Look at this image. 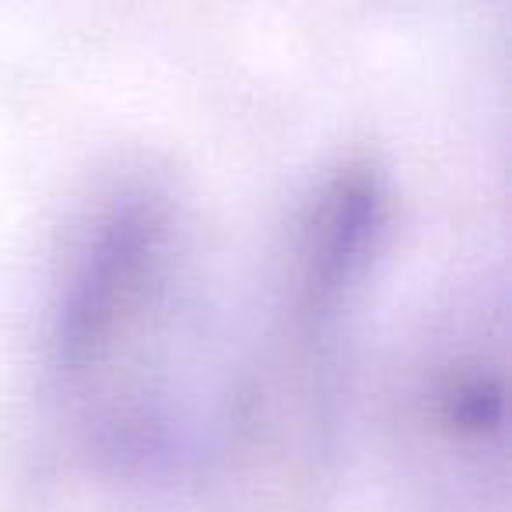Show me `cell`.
Masks as SVG:
<instances>
[{
    "label": "cell",
    "instance_id": "1",
    "mask_svg": "<svg viewBox=\"0 0 512 512\" xmlns=\"http://www.w3.org/2000/svg\"><path fill=\"white\" fill-rule=\"evenodd\" d=\"M190 313L183 214L158 186L120 190L74 249L50 337L57 397L106 467L144 474L176 456Z\"/></svg>",
    "mask_w": 512,
    "mask_h": 512
},
{
    "label": "cell",
    "instance_id": "2",
    "mask_svg": "<svg viewBox=\"0 0 512 512\" xmlns=\"http://www.w3.org/2000/svg\"><path fill=\"white\" fill-rule=\"evenodd\" d=\"M414 477L446 509L484 512L505 495V341L463 320L428 344L400 404Z\"/></svg>",
    "mask_w": 512,
    "mask_h": 512
}]
</instances>
